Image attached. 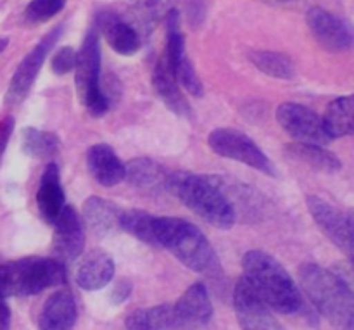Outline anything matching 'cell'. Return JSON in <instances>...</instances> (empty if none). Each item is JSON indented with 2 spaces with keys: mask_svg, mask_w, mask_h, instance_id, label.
<instances>
[{
  "mask_svg": "<svg viewBox=\"0 0 354 330\" xmlns=\"http://www.w3.org/2000/svg\"><path fill=\"white\" fill-rule=\"evenodd\" d=\"M121 214L123 211H120L116 204L102 197L92 196L83 203V221L99 239H106L121 230Z\"/></svg>",
  "mask_w": 354,
  "mask_h": 330,
  "instance_id": "ffe728a7",
  "label": "cell"
},
{
  "mask_svg": "<svg viewBox=\"0 0 354 330\" xmlns=\"http://www.w3.org/2000/svg\"><path fill=\"white\" fill-rule=\"evenodd\" d=\"M282 2H287V0H282Z\"/></svg>",
  "mask_w": 354,
  "mask_h": 330,
  "instance_id": "8d00e7d4",
  "label": "cell"
},
{
  "mask_svg": "<svg viewBox=\"0 0 354 330\" xmlns=\"http://www.w3.org/2000/svg\"><path fill=\"white\" fill-rule=\"evenodd\" d=\"M242 279L273 311L294 315L303 310L304 301L299 287L282 263L277 262L268 253L258 249L245 253L242 258Z\"/></svg>",
  "mask_w": 354,
  "mask_h": 330,
  "instance_id": "7a4b0ae2",
  "label": "cell"
},
{
  "mask_svg": "<svg viewBox=\"0 0 354 330\" xmlns=\"http://www.w3.org/2000/svg\"><path fill=\"white\" fill-rule=\"evenodd\" d=\"M322 118H324L325 130L332 140L341 137H354V93L332 100Z\"/></svg>",
  "mask_w": 354,
  "mask_h": 330,
  "instance_id": "cb8c5ba5",
  "label": "cell"
},
{
  "mask_svg": "<svg viewBox=\"0 0 354 330\" xmlns=\"http://www.w3.org/2000/svg\"><path fill=\"white\" fill-rule=\"evenodd\" d=\"M252 64L265 75L272 76V78L280 80H290L296 75V66H294L292 59L282 52H272V51H258L249 54Z\"/></svg>",
  "mask_w": 354,
  "mask_h": 330,
  "instance_id": "484cf974",
  "label": "cell"
},
{
  "mask_svg": "<svg viewBox=\"0 0 354 330\" xmlns=\"http://www.w3.org/2000/svg\"><path fill=\"white\" fill-rule=\"evenodd\" d=\"M62 35V24H57L52 28L26 55L23 61L19 62L17 69L14 71L12 78H10L9 89L6 92V106L16 107L26 99L30 93L31 86H33L35 80H37L38 73H40L41 66H44L45 57L50 52V48L57 44V40Z\"/></svg>",
  "mask_w": 354,
  "mask_h": 330,
  "instance_id": "ba28073f",
  "label": "cell"
},
{
  "mask_svg": "<svg viewBox=\"0 0 354 330\" xmlns=\"http://www.w3.org/2000/svg\"><path fill=\"white\" fill-rule=\"evenodd\" d=\"M342 253L348 256L354 268V210L348 211V239H346V246Z\"/></svg>",
  "mask_w": 354,
  "mask_h": 330,
  "instance_id": "d6a6232c",
  "label": "cell"
},
{
  "mask_svg": "<svg viewBox=\"0 0 354 330\" xmlns=\"http://www.w3.org/2000/svg\"><path fill=\"white\" fill-rule=\"evenodd\" d=\"M156 239L159 248L171 253L182 265L192 272L216 279L221 275V265L206 235L194 223L183 218H156Z\"/></svg>",
  "mask_w": 354,
  "mask_h": 330,
  "instance_id": "3957f363",
  "label": "cell"
},
{
  "mask_svg": "<svg viewBox=\"0 0 354 330\" xmlns=\"http://www.w3.org/2000/svg\"><path fill=\"white\" fill-rule=\"evenodd\" d=\"M114 259L100 249L86 253L76 270V284L83 291H100L113 280Z\"/></svg>",
  "mask_w": 354,
  "mask_h": 330,
  "instance_id": "d6986e66",
  "label": "cell"
},
{
  "mask_svg": "<svg viewBox=\"0 0 354 330\" xmlns=\"http://www.w3.org/2000/svg\"><path fill=\"white\" fill-rule=\"evenodd\" d=\"M37 206L41 218L48 225H54L59 214L66 206L64 189L61 183V173L55 163H48L40 178V187L37 190Z\"/></svg>",
  "mask_w": 354,
  "mask_h": 330,
  "instance_id": "ac0fdd59",
  "label": "cell"
},
{
  "mask_svg": "<svg viewBox=\"0 0 354 330\" xmlns=\"http://www.w3.org/2000/svg\"><path fill=\"white\" fill-rule=\"evenodd\" d=\"M61 147V140L52 131L37 130V128H24L23 130V152L31 158H50Z\"/></svg>",
  "mask_w": 354,
  "mask_h": 330,
  "instance_id": "83f0119b",
  "label": "cell"
},
{
  "mask_svg": "<svg viewBox=\"0 0 354 330\" xmlns=\"http://www.w3.org/2000/svg\"><path fill=\"white\" fill-rule=\"evenodd\" d=\"M171 73L175 75L176 82L180 83V86H183V89H185L190 95H194V97L204 95L203 83H201L196 68H194V64L190 62V59L187 57V55L178 62V66H176Z\"/></svg>",
  "mask_w": 354,
  "mask_h": 330,
  "instance_id": "f546056e",
  "label": "cell"
},
{
  "mask_svg": "<svg viewBox=\"0 0 354 330\" xmlns=\"http://www.w3.org/2000/svg\"><path fill=\"white\" fill-rule=\"evenodd\" d=\"M168 190L213 227L227 230L237 221L234 204L225 190L221 176L171 172Z\"/></svg>",
  "mask_w": 354,
  "mask_h": 330,
  "instance_id": "6da1fadb",
  "label": "cell"
},
{
  "mask_svg": "<svg viewBox=\"0 0 354 330\" xmlns=\"http://www.w3.org/2000/svg\"><path fill=\"white\" fill-rule=\"evenodd\" d=\"M124 180L130 182L131 187L144 190L147 194H161L168 190L169 173L168 169L158 161L149 158L131 159L124 163Z\"/></svg>",
  "mask_w": 354,
  "mask_h": 330,
  "instance_id": "2e32d148",
  "label": "cell"
},
{
  "mask_svg": "<svg viewBox=\"0 0 354 330\" xmlns=\"http://www.w3.org/2000/svg\"><path fill=\"white\" fill-rule=\"evenodd\" d=\"M286 152L296 161L310 166V168L318 169L324 173H335L342 168V163L334 152L327 151L322 145L313 144H301V142H292L286 147Z\"/></svg>",
  "mask_w": 354,
  "mask_h": 330,
  "instance_id": "d4e9b609",
  "label": "cell"
},
{
  "mask_svg": "<svg viewBox=\"0 0 354 330\" xmlns=\"http://www.w3.org/2000/svg\"><path fill=\"white\" fill-rule=\"evenodd\" d=\"M14 125H16V121H14L12 116H6L0 121V159L6 152L7 144H9V138L14 131Z\"/></svg>",
  "mask_w": 354,
  "mask_h": 330,
  "instance_id": "1f68e13d",
  "label": "cell"
},
{
  "mask_svg": "<svg viewBox=\"0 0 354 330\" xmlns=\"http://www.w3.org/2000/svg\"><path fill=\"white\" fill-rule=\"evenodd\" d=\"M234 310L242 330H287L244 279L235 284Z\"/></svg>",
  "mask_w": 354,
  "mask_h": 330,
  "instance_id": "8fae6325",
  "label": "cell"
},
{
  "mask_svg": "<svg viewBox=\"0 0 354 330\" xmlns=\"http://www.w3.org/2000/svg\"><path fill=\"white\" fill-rule=\"evenodd\" d=\"M304 294L335 330H354V293L344 279L317 263L299 268Z\"/></svg>",
  "mask_w": 354,
  "mask_h": 330,
  "instance_id": "277c9868",
  "label": "cell"
},
{
  "mask_svg": "<svg viewBox=\"0 0 354 330\" xmlns=\"http://www.w3.org/2000/svg\"><path fill=\"white\" fill-rule=\"evenodd\" d=\"M156 218L158 217L140 210L123 211V214H121V230L142 241L144 244L159 248L158 239H156Z\"/></svg>",
  "mask_w": 354,
  "mask_h": 330,
  "instance_id": "4316f807",
  "label": "cell"
},
{
  "mask_svg": "<svg viewBox=\"0 0 354 330\" xmlns=\"http://www.w3.org/2000/svg\"><path fill=\"white\" fill-rule=\"evenodd\" d=\"M306 206L325 237L341 251H344L346 239H348V211H341L318 196H308Z\"/></svg>",
  "mask_w": 354,
  "mask_h": 330,
  "instance_id": "5bb4252c",
  "label": "cell"
},
{
  "mask_svg": "<svg viewBox=\"0 0 354 330\" xmlns=\"http://www.w3.org/2000/svg\"><path fill=\"white\" fill-rule=\"evenodd\" d=\"M152 83H154V90L159 99L168 106L171 113L178 114V116H190L189 100L183 95L180 83L176 82L175 75L166 64L165 57L159 59L158 64H156L154 73H152Z\"/></svg>",
  "mask_w": 354,
  "mask_h": 330,
  "instance_id": "44dd1931",
  "label": "cell"
},
{
  "mask_svg": "<svg viewBox=\"0 0 354 330\" xmlns=\"http://www.w3.org/2000/svg\"><path fill=\"white\" fill-rule=\"evenodd\" d=\"M7 45H9V40H7V38H0V54H2V52L6 51Z\"/></svg>",
  "mask_w": 354,
  "mask_h": 330,
  "instance_id": "d590c367",
  "label": "cell"
},
{
  "mask_svg": "<svg viewBox=\"0 0 354 330\" xmlns=\"http://www.w3.org/2000/svg\"><path fill=\"white\" fill-rule=\"evenodd\" d=\"M124 325L128 330H180L173 304H159L131 311Z\"/></svg>",
  "mask_w": 354,
  "mask_h": 330,
  "instance_id": "603a6c76",
  "label": "cell"
},
{
  "mask_svg": "<svg viewBox=\"0 0 354 330\" xmlns=\"http://www.w3.org/2000/svg\"><path fill=\"white\" fill-rule=\"evenodd\" d=\"M131 293V284L128 280H121V282L116 284V287L113 289V301L114 303H123Z\"/></svg>",
  "mask_w": 354,
  "mask_h": 330,
  "instance_id": "836d02e7",
  "label": "cell"
},
{
  "mask_svg": "<svg viewBox=\"0 0 354 330\" xmlns=\"http://www.w3.org/2000/svg\"><path fill=\"white\" fill-rule=\"evenodd\" d=\"M180 330H197L209 324L213 303L203 282H196L173 303Z\"/></svg>",
  "mask_w": 354,
  "mask_h": 330,
  "instance_id": "4fadbf2b",
  "label": "cell"
},
{
  "mask_svg": "<svg viewBox=\"0 0 354 330\" xmlns=\"http://www.w3.org/2000/svg\"><path fill=\"white\" fill-rule=\"evenodd\" d=\"M54 248L55 259L59 262H73L82 255L85 248V230L80 214L71 204H66L62 213L54 223Z\"/></svg>",
  "mask_w": 354,
  "mask_h": 330,
  "instance_id": "7c38bea8",
  "label": "cell"
},
{
  "mask_svg": "<svg viewBox=\"0 0 354 330\" xmlns=\"http://www.w3.org/2000/svg\"><path fill=\"white\" fill-rule=\"evenodd\" d=\"M277 121L286 134L301 144L327 145L332 140L325 130L324 118L313 109L296 102H283L277 109Z\"/></svg>",
  "mask_w": 354,
  "mask_h": 330,
  "instance_id": "9c48e42d",
  "label": "cell"
},
{
  "mask_svg": "<svg viewBox=\"0 0 354 330\" xmlns=\"http://www.w3.org/2000/svg\"><path fill=\"white\" fill-rule=\"evenodd\" d=\"M10 296H35L66 282L64 263L55 258H24L6 263Z\"/></svg>",
  "mask_w": 354,
  "mask_h": 330,
  "instance_id": "8992f818",
  "label": "cell"
},
{
  "mask_svg": "<svg viewBox=\"0 0 354 330\" xmlns=\"http://www.w3.org/2000/svg\"><path fill=\"white\" fill-rule=\"evenodd\" d=\"M306 24L322 48L328 52H346L354 47V26L344 17L322 7H311Z\"/></svg>",
  "mask_w": 354,
  "mask_h": 330,
  "instance_id": "30bf717a",
  "label": "cell"
},
{
  "mask_svg": "<svg viewBox=\"0 0 354 330\" xmlns=\"http://www.w3.org/2000/svg\"><path fill=\"white\" fill-rule=\"evenodd\" d=\"M97 30L102 31L116 54L133 55L140 48V37L128 23L118 19L114 14L102 12L97 17Z\"/></svg>",
  "mask_w": 354,
  "mask_h": 330,
  "instance_id": "7402d4cb",
  "label": "cell"
},
{
  "mask_svg": "<svg viewBox=\"0 0 354 330\" xmlns=\"http://www.w3.org/2000/svg\"><path fill=\"white\" fill-rule=\"evenodd\" d=\"M75 83L78 99L93 118H100L109 111L111 97L100 83V44L99 30L90 28L76 52Z\"/></svg>",
  "mask_w": 354,
  "mask_h": 330,
  "instance_id": "5b68a950",
  "label": "cell"
},
{
  "mask_svg": "<svg viewBox=\"0 0 354 330\" xmlns=\"http://www.w3.org/2000/svg\"><path fill=\"white\" fill-rule=\"evenodd\" d=\"M207 144L213 149L214 154L221 158L234 159L270 176L277 173L268 156L244 131L235 130V128H216L207 137Z\"/></svg>",
  "mask_w": 354,
  "mask_h": 330,
  "instance_id": "52a82bcc",
  "label": "cell"
},
{
  "mask_svg": "<svg viewBox=\"0 0 354 330\" xmlns=\"http://www.w3.org/2000/svg\"><path fill=\"white\" fill-rule=\"evenodd\" d=\"M78 318L76 300L68 289L55 291L47 297L38 315V330H73Z\"/></svg>",
  "mask_w": 354,
  "mask_h": 330,
  "instance_id": "9a60e30c",
  "label": "cell"
},
{
  "mask_svg": "<svg viewBox=\"0 0 354 330\" xmlns=\"http://www.w3.org/2000/svg\"><path fill=\"white\" fill-rule=\"evenodd\" d=\"M76 66V51L73 47H61L54 52L50 61L52 73L57 76L68 75V73L75 71Z\"/></svg>",
  "mask_w": 354,
  "mask_h": 330,
  "instance_id": "4dcf8cb0",
  "label": "cell"
},
{
  "mask_svg": "<svg viewBox=\"0 0 354 330\" xmlns=\"http://www.w3.org/2000/svg\"><path fill=\"white\" fill-rule=\"evenodd\" d=\"M86 166L99 185L114 187L124 180V163L107 144H95L86 152Z\"/></svg>",
  "mask_w": 354,
  "mask_h": 330,
  "instance_id": "e0dca14e",
  "label": "cell"
},
{
  "mask_svg": "<svg viewBox=\"0 0 354 330\" xmlns=\"http://www.w3.org/2000/svg\"><path fill=\"white\" fill-rule=\"evenodd\" d=\"M10 322L12 315L9 304L6 303V297H0V330H10Z\"/></svg>",
  "mask_w": 354,
  "mask_h": 330,
  "instance_id": "e575fe53",
  "label": "cell"
},
{
  "mask_svg": "<svg viewBox=\"0 0 354 330\" xmlns=\"http://www.w3.org/2000/svg\"><path fill=\"white\" fill-rule=\"evenodd\" d=\"M64 6L66 0H31L24 9V19L30 24L45 23L61 12Z\"/></svg>",
  "mask_w": 354,
  "mask_h": 330,
  "instance_id": "f1b7e54d",
  "label": "cell"
}]
</instances>
